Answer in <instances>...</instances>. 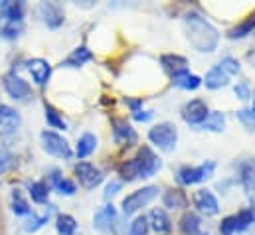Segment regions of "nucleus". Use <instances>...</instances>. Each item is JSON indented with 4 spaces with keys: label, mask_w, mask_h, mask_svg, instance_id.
Masks as SVG:
<instances>
[{
    "label": "nucleus",
    "mask_w": 255,
    "mask_h": 235,
    "mask_svg": "<svg viewBox=\"0 0 255 235\" xmlns=\"http://www.w3.org/2000/svg\"><path fill=\"white\" fill-rule=\"evenodd\" d=\"M26 67L34 79V83L38 87H44L48 81H50V75H52V65L42 58H34V59H28L26 61Z\"/></svg>",
    "instance_id": "4468645a"
},
{
    "label": "nucleus",
    "mask_w": 255,
    "mask_h": 235,
    "mask_svg": "<svg viewBox=\"0 0 255 235\" xmlns=\"http://www.w3.org/2000/svg\"><path fill=\"white\" fill-rule=\"evenodd\" d=\"M28 194H30L32 202H36V204H46L48 198H50V186H48V182H44V180H34V182L28 184Z\"/></svg>",
    "instance_id": "cd10ccee"
},
{
    "label": "nucleus",
    "mask_w": 255,
    "mask_h": 235,
    "mask_svg": "<svg viewBox=\"0 0 255 235\" xmlns=\"http://www.w3.org/2000/svg\"><path fill=\"white\" fill-rule=\"evenodd\" d=\"M238 230V222H236V214L234 216H226L220 224V235H234Z\"/></svg>",
    "instance_id": "4c0bfd02"
},
{
    "label": "nucleus",
    "mask_w": 255,
    "mask_h": 235,
    "mask_svg": "<svg viewBox=\"0 0 255 235\" xmlns=\"http://www.w3.org/2000/svg\"><path fill=\"white\" fill-rule=\"evenodd\" d=\"M184 26H186V38L196 52L212 54L218 50L220 34L200 12H188L184 18Z\"/></svg>",
    "instance_id": "f257e3e1"
},
{
    "label": "nucleus",
    "mask_w": 255,
    "mask_h": 235,
    "mask_svg": "<svg viewBox=\"0 0 255 235\" xmlns=\"http://www.w3.org/2000/svg\"><path fill=\"white\" fill-rule=\"evenodd\" d=\"M160 65L170 77H174L182 71H188V59L184 56H178V54H164L160 58Z\"/></svg>",
    "instance_id": "412c9836"
},
{
    "label": "nucleus",
    "mask_w": 255,
    "mask_h": 235,
    "mask_svg": "<svg viewBox=\"0 0 255 235\" xmlns=\"http://www.w3.org/2000/svg\"><path fill=\"white\" fill-rule=\"evenodd\" d=\"M238 176H240V186L246 192V196L255 194V158H246L240 162Z\"/></svg>",
    "instance_id": "2eb2a0df"
},
{
    "label": "nucleus",
    "mask_w": 255,
    "mask_h": 235,
    "mask_svg": "<svg viewBox=\"0 0 255 235\" xmlns=\"http://www.w3.org/2000/svg\"><path fill=\"white\" fill-rule=\"evenodd\" d=\"M10 208H12V214L14 216H32V208H30V202L26 200V196L22 194L20 188H14L12 194H10Z\"/></svg>",
    "instance_id": "b1692460"
},
{
    "label": "nucleus",
    "mask_w": 255,
    "mask_h": 235,
    "mask_svg": "<svg viewBox=\"0 0 255 235\" xmlns=\"http://www.w3.org/2000/svg\"><path fill=\"white\" fill-rule=\"evenodd\" d=\"M91 59H93L91 50L85 48V46H79V48H75V50L62 61V67H81L83 63H87V61H91Z\"/></svg>",
    "instance_id": "a878e982"
},
{
    "label": "nucleus",
    "mask_w": 255,
    "mask_h": 235,
    "mask_svg": "<svg viewBox=\"0 0 255 235\" xmlns=\"http://www.w3.org/2000/svg\"><path fill=\"white\" fill-rule=\"evenodd\" d=\"M202 83L208 87V89H222V87H226L228 83H230V75L216 63L214 67H210L208 69V73H206V77L202 79Z\"/></svg>",
    "instance_id": "5701e85b"
},
{
    "label": "nucleus",
    "mask_w": 255,
    "mask_h": 235,
    "mask_svg": "<svg viewBox=\"0 0 255 235\" xmlns=\"http://www.w3.org/2000/svg\"><path fill=\"white\" fill-rule=\"evenodd\" d=\"M125 105H127L128 109H130V113H136V111H140V109H142V105H144V99H142V97H138V99H130V97H125Z\"/></svg>",
    "instance_id": "79ce46f5"
},
{
    "label": "nucleus",
    "mask_w": 255,
    "mask_h": 235,
    "mask_svg": "<svg viewBox=\"0 0 255 235\" xmlns=\"http://www.w3.org/2000/svg\"><path fill=\"white\" fill-rule=\"evenodd\" d=\"M252 113L255 115V91H254V105H252Z\"/></svg>",
    "instance_id": "c03bdc74"
},
{
    "label": "nucleus",
    "mask_w": 255,
    "mask_h": 235,
    "mask_svg": "<svg viewBox=\"0 0 255 235\" xmlns=\"http://www.w3.org/2000/svg\"><path fill=\"white\" fill-rule=\"evenodd\" d=\"M156 196H158V186H144V188H140V190L130 192L128 196L123 198V202H121L123 214H125V216H132V214L140 212V210L146 208Z\"/></svg>",
    "instance_id": "39448f33"
},
{
    "label": "nucleus",
    "mask_w": 255,
    "mask_h": 235,
    "mask_svg": "<svg viewBox=\"0 0 255 235\" xmlns=\"http://www.w3.org/2000/svg\"><path fill=\"white\" fill-rule=\"evenodd\" d=\"M4 91L8 93L10 99H14L18 103H28L32 97V87L28 85V81H24L16 73H8L4 77Z\"/></svg>",
    "instance_id": "0eeeda50"
},
{
    "label": "nucleus",
    "mask_w": 255,
    "mask_h": 235,
    "mask_svg": "<svg viewBox=\"0 0 255 235\" xmlns=\"http://www.w3.org/2000/svg\"><path fill=\"white\" fill-rule=\"evenodd\" d=\"M26 14L24 2H0V18L4 24H22Z\"/></svg>",
    "instance_id": "a211bd4d"
},
{
    "label": "nucleus",
    "mask_w": 255,
    "mask_h": 235,
    "mask_svg": "<svg viewBox=\"0 0 255 235\" xmlns=\"http://www.w3.org/2000/svg\"><path fill=\"white\" fill-rule=\"evenodd\" d=\"M95 148H97V136H95L93 132H83V134L79 136V140H77L75 156H77L79 160H83V158H87L89 154H93Z\"/></svg>",
    "instance_id": "393cba45"
},
{
    "label": "nucleus",
    "mask_w": 255,
    "mask_h": 235,
    "mask_svg": "<svg viewBox=\"0 0 255 235\" xmlns=\"http://www.w3.org/2000/svg\"><path fill=\"white\" fill-rule=\"evenodd\" d=\"M148 140L152 146H156L158 150L162 152H172L176 148V142H178V128L176 124L164 120V122H158L154 124L150 130H148Z\"/></svg>",
    "instance_id": "7ed1b4c3"
},
{
    "label": "nucleus",
    "mask_w": 255,
    "mask_h": 235,
    "mask_svg": "<svg viewBox=\"0 0 255 235\" xmlns=\"http://www.w3.org/2000/svg\"><path fill=\"white\" fill-rule=\"evenodd\" d=\"M48 186L54 188V190H56L58 194H62V196H73V194L77 192L75 182H71L69 178L62 176V172H60L58 168L48 174Z\"/></svg>",
    "instance_id": "aec40b11"
},
{
    "label": "nucleus",
    "mask_w": 255,
    "mask_h": 235,
    "mask_svg": "<svg viewBox=\"0 0 255 235\" xmlns=\"http://www.w3.org/2000/svg\"><path fill=\"white\" fill-rule=\"evenodd\" d=\"M56 232H58V235H75L77 222L69 214H60L56 220Z\"/></svg>",
    "instance_id": "7c9ffc66"
},
{
    "label": "nucleus",
    "mask_w": 255,
    "mask_h": 235,
    "mask_svg": "<svg viewBox=\"0 0 255 235\" xmlns=\"http://www.w3.org/2000/svg\"><path fill=\"white\" fill-rule=\"evenodd\" d=\"M36 12H38V18H40L50 30H58V28L64 26L65 14H64L62 4H58V2H42Z\"/></svg>",
    "instance_id": "1a4fd4ad"
},
{
    "label": "nucleus",
    "mask_w": 255,
    "mask_h": 235,
    "mask_svg": "<svg viewBox=\"0 0 255 235\" xmlns=\"http://www.w3.org/2000/svg\"><path fill=\"white\" fill-rule=\"evenodd\" d=\"M234 93H236V97L242 99V101H248V99H252V95H254L248 81H238L236 87H234Z\"/></svg>",
    "instance_id": "58836bf2"
},
{
    "label": "nucleus",
    "mask_w": 255,
    "mask_h": 235,
    "mask_svg": "<svg viewBox=\"0 0 255 235\" xmlns=\"http://www.w3.org/2000/svg\"><path fill=\"white\" fill-rule=\"evenodd\" d=\"M22 30H24L22 24H2L0 26V36L4 40H16V38H20Z\"/></svg>",
    "instance_id": "c9c22d12"
},
{
    "label": "nucleus",
    "mask_w": 255,
    "mask_h": 235,
    "mask_svg": "<svg viewBox=\"0 0 255 235\" xmlns=\"http://www.w3.org/2000/svg\"><path fill=\"white\" fill-rule=\"evenodd\" d=\"M170 79H172V85L174 87L184 89V91H194V89H198L202 85V79L198 75L190 73V69L188 71H182V73H178V75H174Z\"/></svg>",
    "instance_id": "bb28decb"
},
{
    "label": "nucleus",
    "mask_w": 255,
    "mask_h": 235,
    "mask_svg": "<svg viewBox=\"0 0 255 235\" xmlns=\"http://www.w3.org/2000/svg\"><path fill=\"white\" fill-rule=\"evenodd\" d=\"M148 234V220L146 216H136L130 226H128V235H146Z\"/></svg>",
    "instance_id": "f704fd0d"
},
{
    "label": "nucleus",
    "mask_w": 255,
    "mask_h": 235,
    "mask_svg": "<svg viewBox=\"0 0 255 235\" xmlns=\"http://www.w3.org/2000/svg\"><path fill=\"white\" fill-rule=\"evenodd\" d=\"M44 111H46V122L50 128H56V130H67V122L64 120V117L48 103H44Z\"/></svg>",
    "instance_id": "2f4dec72"
},
{
    "label": "nucleus",
    "mask_w": 255,
    "mask_h": 235,
    "mask_svg": "<svg viewBox=\"0 0 255 235\" xmlns=\"http://www.w3.org/2000/svg\"><path fill=\"white\" fill-rule=\"evenodd\" d=\"M115 224H117V210L113 208V204H107V206L99 208L93 216V228L101 234L115 232Z\"/></svg>",
    "instance_id": "9b49d317"
},
{
    "label": "nucleus",
    "mask_w": 255,
    "mask_h": 235,
    "mask_svg": "<svg viewBox=\"0 0 255 235\" xmlns=\"http://www.w3.org/2000/svg\"><path fill=\"white\" fill-rule=\"evenodd\" d=\"M238 117H240V120H242L250 130H255V115L252 113V109H242V111H238Z\"/></svg>",
    "instance_id": "ea45409f"
},
{
    "label": "nucleus",
    "mask_w": 255,
    "mask_h": 235,
    "mask_svg": "<svg viewBox=\"0 0 255 235\" xmlns=\"http://www.w3.org/2000/svg\"><path fill=\"white\" fill-rule=\"evenodd\" d=\"M218 65H220V67H222L230 77H232V75H238V73H240V69H242V67H240V61H238L236 58H232V56L222 58Z\"/></svg>",
    "instance_id": "e433bc0d"
},
{
    "label": "nucleus",
    "mask_w": 255,
    "mask_h": 235,
    "mask_svg": "<svg viewBox=\"0 0 255 235\" xmlns=\"http://www.w3.org/2000/svg\"><path fill=\"white\" fill-rule=\"evenodd\" d=\"M73 172H75V176L79 180V184L85 188V190H95L101 182H103V172L95 166V164H91V162H85V160H81V162H77L75 166H73Z\"/></svg>",
    "instance_id": "6e6552de"
},
{
    "label": "nucleus",
    "mask_w": 255,
    "mask_h": 235,
    "mask_svg": "<svg viewBox=\"0 0 255 235\" xmlns=\"http://www.w3.org/2000/svg\"><path fill=\"white\" fill-rule=\"evenodd\" d=\"M224 126H226V117L220 111H212L208 115V118L204 120V124H202V128L204 130H210V132H222Z\"/></svg>",
    "instance_id": "473e14b6"
},
{
    "label": "nucleus",
    "mask_w": 255,
    "mask_h": 235,
    "mask_svg": "<svg viewBox=\"0 0 255 235\" xmlns=\"http://www.w3.org/2000/svg\"><path fill=\"white\" fill-rule=\"evenodd\" d=\"M154 117V113L152 111H136V113H132V118L134 120H138V122H146V120H150V118Z\"/></svg>",
    "instance_id": "37998d69"
},
{
    "label": "nucleus",
    "mask_w": 255,
    "mask_h": 235,
    "mask_svg": "<svg viewBox=\"0 0 255 235\" xmlns=\"http://www.w3.org/2000/svg\"><path fill=\"white\" fill-rule=\"evenodd\" d=\"M121 186H123V184H121L119 180H111V182L105 186V194H103V198H105V200H111V198L121 190Z\"/></svg>",
    "instance_id": "a19ab883"
},
{
    "label": "nucleus",
    "mask_w": 255,
    "mask_h": 235,
    "mask_svg": "<svg viewBox=\"0 0 255 235\" xmlns=\"http://www.w3.org/2000/svg\"><path fill=\"white\" fill-rule=\"evenodd\" d=\"M22 124V117L16 109L8 105H0V132L2 134H14Z\"/></svg>",
    "instance_id": "f3484780"
},
{
    "label": "nucleus",
    "mask_w": 255,
    "mask_h": 235,
    "mask_svg": "<svg viewBox=\"0 0 255 235\" xmlns=\"http://www.w3.org/2000/svg\"><path fill=\"white\" fill-rule=\"evenodd\" d=\"M111 126H113V138H115L117 144H121V146H132V144H136L138 134H136V130L128 124L125 118H113Z\"/></svg>",
    "instance_id": "ddd939ff"
},
{
    "label": "nucleus",
    "mask_w": 255,
    "mask_h": 235,
    "mask_svg": "<svg viewBox=\"0 0 255 235\" xmlns=\"http://www.w3.org/2000/svg\"><path fill=\"white\" fill-rule=\"evenodd\" d=\"M14 164H16V158H14L12 150H10V148H6L4 144H0V176H2V174H6L8 170H12V168H14Z\"/></svg>",
    "instance_id": "72a5a7b5"
},
{
    "label": "nucleus",
    "mask_w": 255,
    "mask_h": 235,
    "mask_svg": "<svg viewBox=\"0 0 255 235\" xmlns=\"http://www.w3.org/2000/svg\"><path fill=\"white\" fill-rule=\"evenodd\" d=\"M52 212H54V208L50 206V208H48V212H44L42 216H36V214L28 216V222H26V226H24V232H26V234H36L38 230H42V228L50 222Z\"/></svg>",
    "instance_id": "c85d7f7f"
},
{
    "label": "nucleus",
    "mask_w": 255,
    "mask_h": 235,
    "mask_svg": "<svg viewBox=\"0 0 255 235\" xmlns=\"http://www.w3.org/2000/svg\"><path fill=\"white\" fill-rule=\"evenodd\" d=\"M148 228L158 235H164V234H170L172 232V222L166 214L164 208H152L150 214H148Z\"/></svg>",
    "instance_id": "dca6fc26"
},
{
    "label": "nucleus",
    "mask_w": 255,
    "mask_h": 235,
    "mask_svg": "<svg viewBox=\"0 0 255 235\" xmlns=\"http://www.w3.org/2000/svg\"><path fill=\"white\" fill-rule=\"evenodd\" d=\"M254 30H255V16H250L248 20H244L242 24H238L236 28H232L228 32V38L230 40H242V38L250 36Z\"/></svg>",
    "instance_id": "c756f323"
},
{
    "label": "nucleus",
    "mask_w": 255,
    "mask_h": 235,
    "mask_svg": "<svg viewBox=\"0 0 255 235\" xmlns=\"http://www.w3.org/2000/svg\"><path fill=\"white\" fill-rule=\"evenodd\" d=\"M192 200H194V206H196V210L200 214H204V216H218L220 214V202L214 196V192L198 190V192H194Z\"/></svg>",
    "instance_id": "f8f14e48"
},
{
    "label": "nucleus",
    "mask_w": 255,
    "mask_h": 235,
    "mask_svg": "<svg viewBox=\"0 0 255 235\" xmlns=\"http://www.w3.org/2000/svg\"><path fill=\"white\" fill-rule=\"evenodd\" d=\"M178 230L182 235H208L202 228V218L194 212H184L180 222H178Z\"/></svg>",
    "instance_id": "6ab92c4d"
},
{
    "label": "nucleus",
    "mask_w": 255,
    "mask_h": 235,
    "mask_svg": "<svg viewBox=\"0 0 255 235\" xmlns=\"http://www.w3.org/2000/svg\"><path fill=\"white\" fill-rule=\"evenodd\" d=\"M40 140H42L44 152H48L50 156H56V158H62V160H69L73 156V150H71L69 142L56 130H42Z\"/></svg>",
    "instance_id": "423d86ee"
},
{
    "label": "nucleus",
    "mask_w": 255,
    "mask_h": 235,
    "mask_svg": "<svg viewBox=\"0 0 255 235\" xmlns=\"http://www.w3.org/2000/svg\"><path fill=\"white\" fill-rule=\"evenodd\" d=\"M210 115V109L204 99H192L182 107V118L192 126H202Z\"/></svg>",
    "instance_id": "9d476101"
},
{
    "label": "nucleus",
    "mask_w": 255,
    "mask_h": 235,
    "mask_svg": "<svg viewBox=\"0 0 255 235\" xmlns=\"http://www.w3.org/2000/svg\"><path fill=\"white\" fill-rule=\"evenodd\" d=\"M162 204L168 210H186L188 208V196L182 188H170L164 192Z\"/></svg>",
    "instance_id": "4be33fe9"
},
{
    "label": "nucleus",
    "mask_w": 255,
    "mask_h": 235,
    "mask_svg": "<svg viewBox=\"0 0 255 235\" xmlns=\"http://www.w3.org/2000/svg\"><path fill=\"white\" fill-rule=\"evenodd\" d=\"M216 172V162L214 160H206L198 166H180L176 170V182L180 186H194V184H202L206 180L214 176Z\"/></svg>",
    "instance_id": "20e7f679"
},
{
    "label": "nucleus",
    "mask_w": 255,
    "mask_h": 235,
    "mask_svg": "<svg viewBox=\"0 0 255 235\" xmlns=\"http://www.w3.org/2000/svg\"><path fill=\"white\" fill-rule=\"evenodd\" d=\"M162 168V160L158 158V154L152 152L150 146H140L136 156H132L130 160H125L119 166V176L123 178V182H134V180H146L152 178L158 170Z\"/></svg>",
    "instance_id": "f03ea898"
}]
</instances>
